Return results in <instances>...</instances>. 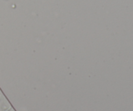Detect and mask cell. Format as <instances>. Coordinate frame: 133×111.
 <instances>
[{
    "mask_svg": "<svg viewBox=\"0 0 133 111\" xmlns=\"http://www.w3.org/2000/svg\"><path fill=\"white\" fill-rule=\"evenodd\" d=\"M6 106L7 104H6V99L0 90V111H3L4 109L6 108Z\"/></svg>",
    "mask_w": 133,
    "mask_h": 111,
    "instance_id": "cell-1",
    "label": "cell"
}]
</instances>
